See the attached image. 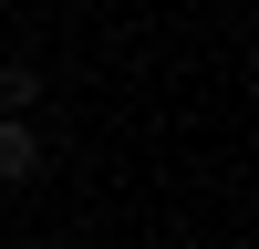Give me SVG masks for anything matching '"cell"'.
Instances as JSON below:
<instances>
[{"mask_svg": "<svg viewBox=\"0 0 259 249\" xmlns=\"http://www.w3.org/2000/svg\"><path fill=\"white\" fill-rule=\"evenodd\" d=\"M31 177H41V135L0 114V187H31Z\"/></svg>", "mask_w": 259, "mask_h": 249, "instance_id": "6da1fadb", "label": "cell"}, {"mask_svg": "<svg viewBox=\"0 0 259 249\" xmlns=\"http://www.w3.org/2000/svg\"><path fill=\"white\" fill-rule=\"evenodd\" d=\"M31 104H41V73H31V62H0V114L31 124Z\"/></svg>", "mask_w": 259, "mask_h": 249, "instance_id": "7a4b0ae2", "label": "cell"}]
</instances>
